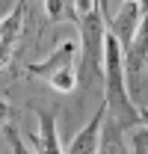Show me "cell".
<instances>
[{"instance_id":"cell-10","label":"cell","mask_w":148,"mask_h":154,"mask_svg":"<svg viewBox=\"0 0 148 154\" xmlns=\"http://www.w3.org/2000/svg\"><path fill=\"white\" fill-rule=\"evenodd\" d=\"M128 136H130V151L133 154H148V128L145 125L128 131Z\"/></svg>"},{"instance_id":"cell-1","label":"cell","mask_w":148,"mask_h":154,"mask_svg":"<svg viewBox=\"0 0 148 154\" xmlns=\"http://www.w3.org/2000/svg\"><path fill=\"white\" fill-rule=\"evenodd\" d=\"M107 54H104V107L107 113L125 128L133 131L142 125V110L133 104L128 89V71H125V54H122V45L116 42L110 30H107Z\"/></svg>"},{"instance_id":"cell-5","label":"cell","mask_w":148,"mask_h":154,"mask_svg":"<svg viewBox=\"0 0 148 154\" xmlns=\"http://www.w3.org/2000/svg\"><path fill=\"white\" fill-rule=\"evenodd\" d=\"M145 68H148V15L139 21V30H136L133 42L125 51V71H128L130 98H136V83H139V77H142Z\"/></svg>"},{"instance_id":"cell-9","label":"cell","mask_w":148,"mask_h":154,"mask_svg":"<svg viewBox=\"0 0 148 154\" xmlns=\"http://www.w3.org/2000/svg\"><path fill=\"white\" fill-rule=\"evenodd\" d=\"M45 9H48L51 21H71V24H80V9H77V3H71V0H51V3H45Z\"/></svg>"},{"instance_id":"cell-11","label":"cell","mask_w":148,"mask_h":154,"mask_svg":"<svg viewBox=\"0 0 148 154\" xmlns=\"http://www.w3.org/2000/svg\"><path fill=\"white\" fill-rule=\"evenodd\" d=\"M6 142H9V148H12V154H36V151H30L24 142H21V136H18V131H15V125H9L6 131Z\"/></svg>"},{"instance_id":"cell-7","label":"cell","mask_w":148,"mask_h":154,"mask_svg":"<svg viewBox=\"0 0 148 154\" xmlns=\"http://www.w3.org/2000/svg\"><path fill=\"white\" fill-rule=\"evenodd\" d=\"M125 134H128V131H125L110 113H104V122H101V139H98V154H130Z\"/></svg>"},{"instance_id":"cell-8","label":"cell","mask_w":148,"mask_h":154,"mask_svg":"<svg viewBox=\"0 0 148 154\" xmlns=\"http://www.w3.org/2000/svg\"><path fill=\"white\" fill-rule=\"evenodd\" d=\"M36 154H62L56 139V116L51 110H39V136L33 139Z\"/></svg>"},{"instance_id":"cell-2","label":"cell","mask_w":148,"mask_h":154,"mask_svg":"<svg viewBox=\"0 0 148 154\" xmlns=\"http://www.w3.org/2000/svg\"><path fill=\"white\" fill-rule=\"evenodd\" d=\"M80 65H77V86L80 89H92L98 83H104V54H107V24L101 15V3L80 0Z\"/></svg>"},{"instance_id":"cell-13","label":"cell","mask_w":148,"mask_h":154,"mask_svg":"<svg viewBox=\"0 0 148 154\" xmlns=\"http://www.w3.org/2000/svg\"><path fill=\"white\" fill-rule=\"evenodd\" d=\"M142 125L148 128V110H142Z\"/></svg>"},{"instance_id":"cell-4","label":"cell","mask_w":148,"mask_h":154,"mask_svg":"<svg viewBox=\"0 0 148 154\" xmlns=\"http://www.w3.org/2000/svg\"><path fill=\"white\" fill-rule=\"evenodd\" d=\"M101 15L104 24L110 30L116 42L122 45V54L128 51V45L133 42L136 30H139V21L148 15V3L139 0H128V3H101Z\"/></svg>"},{"instance_id":"cell-3","label":"cell","mask_w":148,"mask_h":154,"mask_svg":"<svg viewBox=\"0 0 148 154\" xmlns=\"http://www.w3.org/2000/svg\"><path fill=\"white\" fill-rule=\"evenodd\" d=\"M74 54H77V45H74V42H62L48 59L27 65V74L39 77V80H48V83H51L54 89H59V92H71L74 86H77Z\"/></svg>"},{"instance_id":"cell-12","label":"cell","mask_w":148,"mask_h":154,"mask_svg":"<svg viewBox=\"0 0 148 154\" xmlns=\"http://www.w3.org/2000/svg\"><path fill=\"white\" fill-rule=\"evenodd\" d=\"M12 116H15V110H12L6 101H0V131H6V128L12 125Z\"/></svg>"},{"instance_id":"cell-6","label":"cell","mask_w":148,"mask_h":154,"mask_svg":"<svg viewBox=\"0 0 148 154\" xmlns=\"http://www.w3.org/2000/svg\"><path fill=\"white\" fill-rule=\"evenodd\" d=\"M107 107H101L98 113L74 134V139L68 142V151L65 154H98V139H101V122H104Z\"/></svg>"}]
</instances>
